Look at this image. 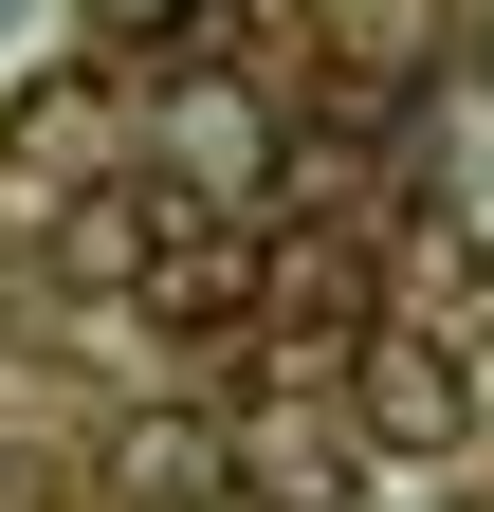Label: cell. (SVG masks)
Returning a JSON list of instances; mask_svg holds the SVG:
<instances>
[{
	"mask_svg": "<svg viewBox=\"0 0 494 512\" xmlns=\"http://www.w3.org/2000/svg\"><path fill=\"white\" fill-rule=\"evenodd\" d=\"M165 165L202 183V202H257V183H275V147H257V110H238L220 74H183V110H165Z\"/></svg>",
	"mask_w": 494,
	"mask_h": 512,
	"instance_id": "cell-5",
	"label": "cell"
},
{
	"mask_svg": "<svg viewBox=\"0 0 494 512\" xmlns=\"http://www.w3.org/2000/svg\"><path fill=\"white\" fill-rule=\"evenodd\" d=\"M220 494H257V512H348V439H330V421H220Z\"/></svg>",
	"mask_w": 494,
	"mask_h": 512,
	"instance_id": "cell-3",
	"label": "cell"
},
{
	"mask_svg": "<svg viewBox=\"0 0 494 512\" xmlns=\"http://www.w3.org/2000/svg\"><path fill=\"white\" fill-rule=\"evenodd\" d=\"M257 293H275V311H330V330H348V311H366V256H348V238H275V256H257Z\"/></svg>",
	"mask_w": 494,
	"mask_h": 512,
	"instance_id": "cell-7",
	"label": "cell"
},
{
	"mask_svg": "<svg viewBox=\"0 0 494 512\" xmlns=\"http://www.w3.org/2000/svg\"><path fill=\"white\" fill-rule=\"evenodd\" d=\"M147 293H165V311H238L257 256H238V238H147Z\"/></svg>",
	"mask_w": 494,
	"mask_h": 512,
	"instance_id": "cell-8",
	"label": "cell"
},
{
	"mask_svg": "<svg viewBox=\"0 0 494 512\" xmlns=\"http://www.w3.org/2000/svg\"><path fill=\"white\" fill-rule=\"evenodd\" d=\"M110 476H129V512H202V494H220V421H147Z\"/></svg>",
	"mask_w": 494,
	"mask_h": 512,
	"instance_id": "cell-6",
	"label": "cell"
},
{
	"mask_svg": "<svg viewBox=\"0 0 494 512\" xmlns=\"http://www.w3.org/2000/svg\"><path fill=\"white\" fill-rule=\"evenodd\" d=\"M0 165H19V183H92V165H110V74H92V55H74V74H19Z\"/></svg>",
	"mask_w": 494,
	"mask_h": 512,
	"instance_id": "cell-2",
	"label": "cell"
},
{
	"mask_svg": "<svg viewBox=\"0 0 494 512\" xmlns=\"http://www.w3.org/2000/svg\"><path fill=\"white\" fill-rule=\"evenodd\" d=\"M220 19L238 0H92V74H147V92H183V74H220Z\"/></svg>",
	"mask_w": 494,
	"mask_h": 512,
	"instance_id": "cell-4",
	"label": "cell"
},
{
	"mask_svg": "<svg viewBox=\"0 0 494 512\" xmlns=\"http://www.w3.org/2000/svg\"><path fill=\"white\" fill-rule=\"evenodd\" d=\"M348 421L385 439V458H458L476 366H458V348H421V330H366V366H348Z\"/></svg>",
	"mask_w": 494,
	"mask_h": 512,
	"instance_id": "cell-1",
	"label": "cell"
}]
</instances>
